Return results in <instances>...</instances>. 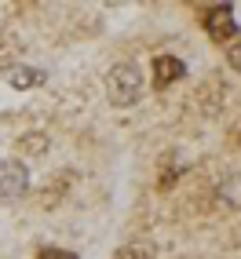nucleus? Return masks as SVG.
<instances>
[{"mask_svg": "<svg viewBox=\"0 0 241 259\" xmlns=\"http://www.w3.org/2000/svg\"><path fill=\"white\" fill-rule=\"evenodd\" d=\"M106 95H110L113 106H120V110L135 106L139 95H143V73H139V66H135V62L110 66V73H106Z\"/></svg>", "mask_w": 241, "mask_h": 259, "instance_id": "f257e3e1", "label": "nucleus"}, {"mask_svg": "<svg viewBox=\"0 0 241 259\" xmlns=\"http://www.w3.org/2000/svg\"><path fill=\"white\" fill-rule=\"evenodd\" d=\"M201 26H205V33H209L212 40H219V44H234V37H237V19H234L230 4L209 8V11H205V19H201Z\"/></svg>", "mask_w": 241, "mask_h": 259, "instance_id": "f03ea898", "label": "nucleus"}, {"mask_svg": "<svg viewBox=\"0 0 241 259\" xmlns=\"http://www.w3.org/2000/svg\"><path fill=\"white\" fill-rule=\"evenodd\" d=\"M29 190V171L22 161H0V201H19Z\"/></svg>", "mask_w": 241, "mask_h": 259, "instance_id": "7ed1b4c3", "label": "nucleus"}, {"mask_svg": "<svg viewBox=\"0 0 241 259\" xmlns=\"http://www.w3.org/2000/svg\"><path fill=\"white\" fill-rule=\"evenodd\" d=\"M183 73H186V66L176 55H157L153 59V88H168V84H176Z\"/></svg>", "mask_w": 241, "mask_h": 259, "instance_id": "20e7f679", "label": "nucleus"}, {"mask_svg": "<svg viewBox=\"0 0 241 259\" xmlns=\"http://www.w3.org/2000/svg\"><path fill=\"white\" fill-rule=\"evenodd\" d=\"M11 84H15V88H29V84H41V73L37 70H19L11 77Z\"/></svg>", "mask_w": 241, "mask_h": 259, "instance_id": "39448f33", "label": "nucleus"}, {"mask_svg": "<svg viewBox=\"0 0 241 259\" xmlns=\"http://www.w3.org/2000/svg\"><path fill=\"white\" fill-rule=\"evenodd\" d=\"M37 259H77V252H70V248H41Z\"/></svg>", "mask_w": 241, "mask_h": 259, "instance_id": "423d86ee", "label": "nucleus"}, {"mask_svg": "<svg viewBox=\"0 0 241 259\" xmlns=\"http://www.w3.org/2000/svg\"><path fill=\"white\" fill-rule=\"evenodd\" d=\"M227 62L234 66V70H237V73H241V40H234V44L227 48Z\"/></svg>", "mask_w": 241, "mask_h": 259, "instance_id": "0eeeda50", "label": "nucleus"}, {"mask_svg": "<svg viewBox=\"0 0 241 259\" xmlns=\"http://www.w3.org/2000/svg\"><path fill=\"white\" fill-rule=\"evenodd\" d=\"M223 194H227V201L241 204V179H237V183H227V186H223Z\"/></svg>", "mask_w": 241, "mask_h": 259, "instance_id": "6e6552de", "label": "nucleus"}]
</instances>
